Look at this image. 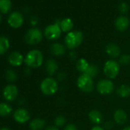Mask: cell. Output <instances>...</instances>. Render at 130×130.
<instances>
[{"mask_svg":"<svg viewBox=\"0 0 130 130\" xmlns=\"http://www.w3.org/2000/svg\"><path fill=\"white\" fill-rule=\"evenodd\" d=\"M116 93L122 98H128L130 96V87L126 84H122L119 87Z\"/></svg>","mask_w":130,"mask_h":130,"instance_id":"22","label":"cell"},{"mask_svg":"<svg viewBox=\"0 0 130 130\" xmlns=\"http://www.w3.org/2000/svg\"><path fill=\"white\" fill-rule=\"evenodd\" d=\"M89 66H90V63L85 58L79 59L76 63V68H77V71L83 74H84L87 71Z\"/></svg>","mask_w":130,"mask_h":130,"instance_id":"24","label":"cell"},{"mask_svg":"<svg viewBox=\"0 0 130 130\" xmlns=\"http://www.w3.org/2000/svg\"><path fill=\"white\" fill-rule=\"evenodd\" d=\"M0 130H10V129L7 127H2L1 128H0Z\"/></svg>","mask_w":130,"mask_h":130,"instance_id":"36","label":"cell"},{"mask_svg":"<svg viewBox=\"0 0 130 130\" xmlns=\"http://www.w3.org/2000/svg\"><path fill=\"white\" fill-rule=\"evenodd\" d=\"M119 63L122 65H128L130 63V55L129 54H123L119 57Z\"/></svg>","mask_w":130,"mask_h":130,"instance_id":"29","label":"cell"},{"mask_svg":"<svg viewBox=\"0 0 130 130\" xmlns=\"http://www.w3.org/2000/svg\"><path fill=\"white\" fill-rule=\"evenodd\" d=\"M83 40L84 35L80 31H72L65 36L64 43L68 49L74 50L82 44Z\"/></svg>","mask_w":130,"mask_h":130,"instance_id":"2","label":"cell"},{"mask_svg":"<svg viewBox=\"0 0 130 130\" xmlns=\"http://www.w3.org/2000/svg\"><path fill=\"white\" fill-rule=\"evenodd\" d=\"M50 51L53 55L60 57L65 54V52H66V48H65V47L63 44L60 43H54L51 45Z\"/></svg>","mask_w":130,"mask_h":130,"instance_id":"17","label":"cell"},{"mask_svg":"<svg viewBox=\"0 0 130 130\" xmlns=\"http://www.w3.org/2000/svg\"><path fill=\"white\" fill-rule=\"evenodd\" d=\"M106 53L111 58H117L120 56V48L115 43H109L106 46Z\"/></svg>","mask_w":130,"mask_h":130,"instance_id":"14","label":"cell"},{"mask_svg":"<svg viewBox=\"0 0 130 130\" xmlns=\"http://www.w3.org/2000/svg\"><path fill=\"white\" fill-rule=\"evenodd\" d=\"M119 10H120V12H122V13H125V12H128V5H127L125 3H122L119 5Z\"/></svg>","mask_w":130,"mask_h":130,"instance_id":"30","label":"cell"},{"mask_svg":"<svg viewBox=\"0 0 130 130\" xmlns=\"http://www.w3.org/2000/svg\"><path fill=\"white\" fill-rule=\"evenodd\" d=\"M44 61V56L41 51L37 49L30 51L25 57V63L29 68H38Z\"/></svg>","mask_w":130,"mask_h":130,"instance_id":"1","label":"cell"},{"mask_svg":"<svg viewBox=\"0 0 130 130\" xmlns=\"http://www.w3.org/2000/svg\"><path fill=\"white\" fill-rule=\"evenodd\" d=\"M127 114L122 109H117L113 113V119L116 123L119 125H124L127 121Z\"/></svg>","mask_w":130,"mask_h":130,"instance_id":"16","label":"cell"},{"mask_svg":"<svg viewBox=\"0 0 130 130\" xmlns=\"http://www.w3.org/2000/svg\"><path fill=\"white\" fill-rule=\"evenodd\" d=\"M8 61L12 67H19L25 63V57L20 52L13 51L9 55Z\"/></svg>","mask_w":130,"mask_h":130,"instance_id":"12","label":"cell"},{"mask_svg":"<svg viewBox=\"0 0 130 130\" xmlns=\"http://www.w3.org/2000/svg\"><path fill=\"white\" fill-rule=\"evenodd\" d=\"M10 43L9 39L5 36H0V55L6 54L9 49Z\"/></svg>","mask_w":130,"mask_h":130,"instance_id":"23","label":"cell"},{"mask_svg":"<svg viewBox=\"0 0 130 130\" xmlns=\"http://www.w3.org/2000/svg\"><path fill=\"white\" fill-rule=\"evenodd\" d=\"M77 85L82 92L87 93H91L94 88L93 78L86 74H82L79 76L77 80Z\"/></svg>","mask_w":130,"mask_h":130,"instance_id":"5","label":"cell"},{"mask_svg":"<svg viewBox=\"0 0 130 130\" xmlns=\"http://www.w3.org/2000/svg\"><path fill=\"white\" fill-rule=\"evenodd\" d=\"M115 85L109 79H103L97 83L96 90L101 95H109L113 92Z\"/></svg>","mask_w":130,"mask_h":130,"instance_id":"8","label":"cell"},{"mask_svg":"<svg viewBox=\"0 0 130 130\" xmlns=\"http://www.w3.org/2000/svg\"><path fill=\"white\" fill-rule=\"evenodd\" d=\"M67 122V119L65 118L63 116H58L55 118L54 119V124H55V126H57V128L59 127H62L65 125Z\"/></svg>","mask_w":130,"mask_h":130,"instance_id":"28","label":"cell"},{"mask_svg":"<svg viewBox=\"0 0 130 130\" xmlns=\"http://www.w3.org/2000/svg\"><path fill=\"white\" fill-rule=\"evenodd\" d=\"M8 23L13 28H20L24 23V18L19 12H12L8 17Z\"/></svg>","mask_w":130,"mask_h":130,"instance_id":"10","label":"cell"},{"mask_svg":"<svg viewBox=\"0 0 130 130\" xmlns=\"http://www.w3.org/2000/svg\"><path fill=\"white\" fill-rule=\"evenodd\" d=\"M45 68H46L47 73L50 76H52L57 71V69H58V64H57V63L56 62L55 60L50 59L45 63Z\"/></svg>","mask_w":130,"mask_h":130,"instance_id":"19","label":"cell"},{"mask_svg":"<svg viewBox=\"0 0 130 130\" xmlns=\"http://www.w3.org/2000/svg\"><path fill=\"white\" fill-rule=\"evenodd\" d=\"M63 130H77V127L76 125H74L73 123H68L64 127Z\"/></svg>","mask_w":130,"mask_h":130,"instance_id":"31","label":"cell"},{"mask_svg":"<svg viewBox=\"0 0 130 130\" xmlns=\"http://www.w3.org/2000/svg\"><path fill=\"white\" fill-rule=\"evenodd\" d=\"M90 130H105V129H104V128L101 127L100 125H95Z\"/></svg>","mask_w":130,"mask_h":130,"instance_id":"34","label":"cell"},{"mask_svg":"<svg viewBox=\"0 0 130 130\" xmlns=\"http://www.w3.org/2000/svg\"><path fill=\"white\" fill-rule=\"evenodd\" d=\"M1 19H2V17H1V15H0V22H1Z\"/></svg>","mask_w":130,"mask_h":130,"instance_id":"38","label":"cell"},{"mask_svg":"<svg viewBox=\"0 0 130 130\" xmlns=\"http://www.w3.org/2000/svg\"><path fill=\"white\" fill-rule=\"evenodd\" d=\"M12 9L11 0H0V11L1 12L6 14Z\"/></svg>","mask_w":130,"mask_h":130,"instance_id":"25","label":"cell"},{"mask_svg":"<svg viewBox=\"0 0 130 130\" xmlns=\"http://www.w3.org/2000/svg\"><path fill=\"white\" fill-rule=\"evenodd\" d=\"M45 120L41 118H35L32 119L29 123V128L31 130H43L45 127Z\"/></svg>","mask_w":130,"mask_h":130,"instance_id":"18","label":"cell"},{"mask_svg":"<svg viewBox=\"0 0 130 130\" xmlns=\"http://www.w3.org/2000/svg\"><path fill=\"white\" fill-rule=\"evenodd\" d=\"M60 28H61L62 31L69 33V32L71 31V30L74 28V22L71 19L67 18V19H63L60 22Z\"/></svg>","mask_w":130,"mask_h":130,"instance_id":"20","label":"cell"},{"mask_svg":"<svg viewBox=\"0 0 130 130\" xmlns=\"http://www.w3.org/2000/svg\"><path fill=\"white\" fill-rule=\"evenodd\" d=\"M43 38L41 31L38 28H32L29 29L25 36V40L27 44L30 45H35L39 44Z\"/></svg>","mask_w":130,"mask_h":130,"instance_id":"6","label":"cell"},{"mask_svg":"<svg viewBox=\"0 0 130 130\" xmlns=\"http://www.w3.org/2000/svg\"><path fill=\"white\" fill-rule=\"evenodd\" d=\"M89 119L90 122L96 125H100L103 122V116L100 111L98 109H92L88 114Z\"/></svg>","mask_w":130,"mask_h":130,"instance_id":"15","label":"cell"},{"mask_svg":"<svg viewBox=\"0 0 130 130\" xmlns=\"http://www.w3.org/2000/svg\"><path fill=\"white\" fill-rule=\"evenodd\" d=\"M6 77L9 82L14 83L17 80V74L15 71L12 69H9L6 73Z\"/></svg>","mask_w":130,"mask_h":130,"instance_id":"27","label":"cell"},{"mask_svg":"<svg viewBox=\"0 0 130 130\" xmlns=\"http://www.w3.org/2000/svg\"><path fill=\"white\" fill-rule=\"evenodd\" d=\"M19 95V90L14 84H9L6 85L3 90V96L8 102H13L16 100Z\"/></svg>","mask_w":130,"mask_h":130,"instance_id":"9","label":"cell"},{"mask_svg":"<svg viewBox=\"0 0 130 130\" xmlns=\"http://www.w3.org/2000/svg\"><path fill=\"white\" fill-rule=\"evenodd\" d=\"M58 88L59 87L57 81L51 77L44 78L40 84L41 91L46 96H52L55 94L57 92Z\"/></svg>","mask_w":130,"mask_h":130,"instance_id":"3","label":"cell"},{"mask_svg":"<svg viewBox=\"0 0 130 130\" xmlns=\"http://www.w3.org/2000/svg\"><path fill=\"white\" fill-rule=\"evenodd\" d=\"M25 74L26 75H28V74H30V68H26V69H25Z\"/></svg>","mask_w":130,"mask_h":130,"instance_id":"35","label":"cell"},{"mask_svg":"<svg viewBox=\"0 0 130 130\" xmlns=\"http://www.w3.org/2000/svg\"><path fill=\"white\" fill-rule=\"evenodd\" d=\"M122 130H130V126H126V127H125Z\"/></svg>","mask_w":130,"mask_h":130,"instance_id":"37","label":"cell"},{"mask_svg":"<svg viewBox=\"0 0 130 130\" xmlns=\"http://www.w3.org/2000/svg\"><path fill=\"white\" fill-rule=\"evenodd\" d=\"M62 30L59 23H54L47 25L44 29V36L47 39L54 41L58 39L61 35Z\"/></svg>","mask_w":130,"mask_h":130,"instance_id":"7","label":"cell"},{"mask_svg":"<svg viewBox=\"0 0 130 130\" xmlns=\"http://www.w3.org/2000/svg\"><path fill=\"white\" fill-rule=\"evenodd\" d=\"M129 24V19L123 15L119 16L115 21V27L119 31H125V30H127Z\"/></svg>","mask_w":130,"mask_h":130,"instance_id":"13","label":"cell"},{"mask_svg":"<svg viewBox=\"0 0 130 130\" xmlns=\"http://www.w3.org/2000/svg\"><path fill=\"white\" fill-rule=\"evenodd\" d=\"M12 112V106L5 102L0 103V116L2 117H7L9 116Z\"/></svg>","mask_w":130,"mask_h":130,"instance_id":"21","label":"cell"},{"mask_svg":"<svg viewBox=\"0 0 130 130\" xmlns=\"http://www.w3.org/2000/svg\"><path fill=\"white\" fill-rule=\"evenodd\" d=\"M13 118L15 122L20 124H24L30 119V113L26 109L19 108L13 113Z\"/></svg>","mask_w":130,"mask_h":130,"instance_id":"11","label":"cell"},{"mask_svg":"<svg viewBox=\"0 0 130 130\" xmlns=\"http://www.w3.org/2000/svg\"><path fill=\"white\" fill-rule=\"evenodd\" d=\"M45 130H60L57 126L55 125H51V126H48L45 128Z\"/></svg>","mask_w":130,"mask_h":130,"instance_id":"33","label":"cell"},{"mask_svg":"<svg viewBox=\"0 0 130 130\" xmlns=\"http://www.w3.org/2000/svg\"><path fill=\"white\" fill-rule=\"evenodd\" d=\"M120 65L119 62L113 59L108 60L103 67V72L106 77L109 79H115L119 74Z\"/></svg>","mask_w":130,"mask_h":130,"instance_id":"4","label":"cell"},{"mask_svg":"<svg viewBox=\"0 0 130 130\" xmlns=\"http://www.w3.org/2000/svg\"><path fill=\"white\" fill-rule=\"evenodd\" d=\"M84 74H87L88 76L91 77L92 78L95 77L98 74V68H97V66H96V65H94V64H90V66L88 67L87 71Z\"/></svg>","mask_w":130,"mask_h":130,"instance_id":"26","label":"cell"},{"mask_svg":"<svg viewBox=\"0 0 130 130\" xmlns=\"http://www.w3.org/2000/svg\"><path fill=\"white\" fill-rule=\"evenodd\" d=\"M112 127H113V123H112V122H106L105 123V125H104L105 129L110 130Z\"/></svg>","mask_w":130,"mask_h":130,"instance_id":"32","label":"cell"}]
</instances>
